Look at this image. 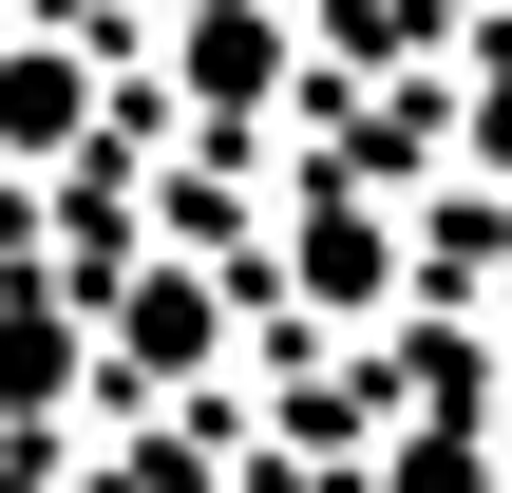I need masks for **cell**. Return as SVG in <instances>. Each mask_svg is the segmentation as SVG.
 <instances>
[{
	"instance_id": "obj_1",
	"label": "cell",
	"mask_w": 512,
	"mask_h": 493,
	"mask_svg": "<svg viewBox=\"0 0 512 493\" xmlns=\"http://www.w3.org/2000/svg\"><path fill=\"white\" fill-rule=\"evenodd\" d=\"M95 133V57L76 38H0V152H76Z\"/></svg>"
},
{
	"instance_id": "obj_2",
	"label": "cell",
	"mask_w": 512,
	"mask_h": 493,
	"mask_svg": "<svg viewBox=\"0 0 512 493\" xmlns=\"http://www.w3.org/2000/svg\"><path fill=\"white\" fill-rule=\"evenodd\" d=\"M171 76H190L209 114H247V95L285 76V19H266V0H190V38H171Z\"/></svg>"
}]
</instances>
